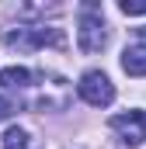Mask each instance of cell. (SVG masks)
Returning <instances> with one entry per match:
<instances>
[{
    "label": "cell",
    "instance_id": "obj_4",
    "mask_svg": "<svg viewBox=\"0 0 146 149\" xmlns=\"http://www.w3.org/2000/svg\"><path fill=\"white\" fill-rule=\"evenodd\" d=\"M122 70L129 76H146V42H136L122 52Z\"/></svg>",
    "mask_w": 146,
    "mask_h": 149
},
{
    "label": "cell",
    "instance_id": "obj_1",
    "mask_svg": "<svg viewBox=\"0 0 146 149\" xmlns=\"http://www.w3.org/2000/svg\"><path fill=\"white\" fill-rule=\"evenodd\" d=\"M77 90H80V97H84L91 108H108L111 101H115V87H111V80L101 73V70H87V73L80 76Z\"/></svg>",
    "mask_w": 146,
    "mask_h": 149
},
{
    "label": "cell",
    "instance_id": "obj_7",
    "mask_svg": "<svg viewBox=\"0 0 146 149\" xmlns=\"http://www.w3.org/2000/svg\"><path fill=\"white\" fill-rule=\"evenodd\" d=\"M118 10H122L125 17H139V14H146V0H122Z\"/></svg>",
    "mask_w": 146,
    "mask_h": 149
},
{
    "label": "cell",
    "instance_id": "obj_5",
    "mask_svg": "<svg viewBox=\"0 0 146 149\" xmlns=\"http://www.w3.org/2000/svg\"><path fill=\"white\" fill-rule=\"evenodd\" d=\"M28 80H32V73H28L25 66H7V70H0V83H4V87H28Z\"/></svg>",
    "mask_w": 146,
    "mask_h": 149
},
{
    "label": "cell",
    "instance_id": "obj_6",
    "mask_svg": "<svg viewBox=\"0 0 146 149\" xmlns=\"http://www.w3.org/2000/svg\"><path fill=\"white\" fill-rule=\"evenodd\" d=\"M0 149H28V132L25 128H7L4 139H0Z\"/></svg>",
    "mask_w": 146,
    "mask_h": 149
},
{
    "label": "cell",
    "instance_id": "obj_8",
    "mask_svg": "<svg viewBox=\"0 0 146 149\" xmlns=\"http://www.w3.org/2000/svg\"><path fill=\"white\" fill-rule=\"evenodd\" d=\"M11 114H14V104H11L7 97H0V121H7Z\"/></svg>",
    "mask_w": 146,
    "mask_h": 149
},
{
    "label": "cell",
    "instance_id": "obj_3",
    "mask_svg": "<svg viewBox=\"0 0 146 149\" xmlns=\"http://www.w3.org/2000/svg\"><path fill=\"white\" fill-rule=\"evenodd\" d=\"M111 128L122 135L125 146H139L146 139V114L143 111H129V114H115L111 118Z\"/></svg>",
    "mask_w": 146,
    "mask_h": 149
},
{
    "label": "cell",
    "instance_id": "obj_2",
    "mask_svg": "<svg viewBox=\"0 0 146 149\" xmlns=\"http://www.w3.org/2000/svg\"><path fill=\"white\" fill-rule=\"evenodd\" d=\"M77 45H80V52H87V56H94V52H101V49L108 45V24H105L101 14H84V17H80Z\"/></svg>",
    "mask_w": 146,
    "mask_h": 149
}]
</instances>
